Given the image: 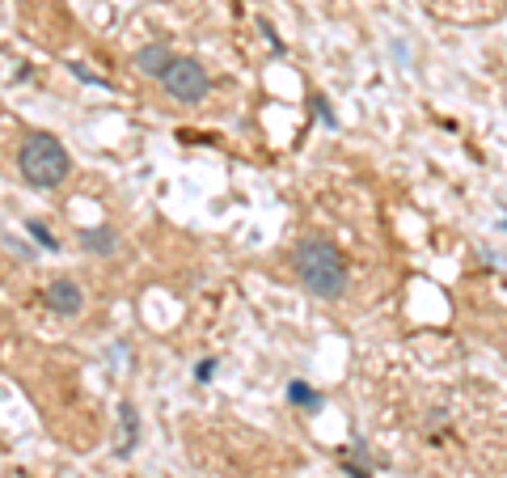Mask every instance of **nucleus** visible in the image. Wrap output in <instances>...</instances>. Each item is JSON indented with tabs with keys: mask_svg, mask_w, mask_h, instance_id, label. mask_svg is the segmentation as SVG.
<instances>
[{
	"mask_svg": "<svg viewBox=\"0 0 507 478\" xmlns=\"http://www.w3.org/2000/svg\"><path fill=\"white\" fill-rule=\"evenodd\" d=\"M292 263H296L301 284L313 296H321V301H339V296L347 293L351 271H347V258L339 254V246H334L330 238H301L296 241Z\"/></svg>",
	"mask_w": 507,
	"mask_h": 478,
	"instance_id": "1",
	"label": "nucleus"
},
{
	"mask_svg": "<svg viewBox=\"0 0 507 478\" xmlns=\"http://www.w3.org/2000/svg\"><path fill=\"white\" fill-rule=\"evenodd\" d=\"M17 169H22V178L30 186H39V191H55V186L68 183L72 174V157L68 149L47 136V131H34L22 140V153H17Z\"/></svg>",
	"mask_w": 507,
	"mask_h": 478,
	"instance_id": "2",
	"label": "nucleus"
},
{
	"mask_svg": "<svg viewBox=\"0 0 507 478\" xmlns=\"http://www.w3.org/2000/svg\"><path fill=\"white\" fill-rule=\"evenodd\" d=\"M161 85L169 98L186 102V106H195V102H204L207 94H212V77H207V68L199 59H174V64L165 68Z\"/></svg>",
	"mask_w": 507,
	"mask_h": 478,
	"instance_id": "3",
	"label": "nucleus"
},
{
	"mask_svg": "<svg viewBox=\"0 0 507 478\" xmlns=\"http://www.w3.org/2000/svg\"><path fill=\"white\" fill-rule=\"evenodd\" d=\"M47 305H51L59 318H77L81 305H85V293L72 280H51V288H47Z\"/></svg>",
	"mask_w": 507,
	"mask_h": 478,
	"instance_id": "4",
	"label": "nucleus"
},
{
	"mask_svg": "<svg viewBox=\"0 0 507 478\" xmlns=\"http://www.w3.org/2000/svg\"><path fill=\"white\" fill-rule=\"evenodd\" d=\"M169 64H174V56H169L165 42H152V47H140L136 51V68L144 72V77H157V81H161Z\"/></svg>",
	"mask_w": 507,
	"mask_h": 478,
	"instance_id": "5",
	"label": "nucleus"
},
{
	"mask_svg": "<svg viewBox=\"0 0 507 478\" xmlns=\"http://www.w3.org/2000/svg\"><path fill=\"white\" fill-rule=\"evenodd\" d=\"M81 246L89 254H114L119 250V238L110 233V229H85L81 233Z\"/></svg>",
	"mask_w": 507,
	"mask_h": 478,
	"instance_id": "6",
	"label": "nucleus"
},
{
	"mask_svg": "<svg viewBox=\"0 0 507 478\" xmlns=\"http://www.w3.org/2000/svg\"><path fill=\"white\" fill-rule=\"evenodd\" d=\"M288 398H292V402H296L301 410H321V394H317V390H309L304 381H292V385H288Z\"/></svg>",
	"mask_w": 507,
	"mask_h": 478,
	"instance_id": "7",
	"label": "nucleus"
},
{
	"mask_svg": "<svg viewBox=\"0 0 507 478\" xmlns=\"http://www.w3.org/2000/svg\"><path fill=\"white\" fill-rule=\"evenodd\" d=\"M30 233L39 238V246H47V250H55V238H51V233H47V225H42V221H30Z\"/></svg>",
	"mask_w": 507,
	"mask_h": 478,
	"instance_id": "8",
	"label": "nucleus"
},
{
	"mask_svg": "<svg viewBox=\"0 0 507 478\" xmlns=\"http://www.w3.org/2000/svg\"><path fill=\"white\" fill-rule=\"evenodd\" d=\"M212 368H216V365H212V360H204V365H199V373H195V377H199V381H212Z\"/></svg>",
	"mask_w": 507,
	"mask_h": 478,
	"instance_id": "9",
	"label": "nucleus"
}]
</instances>
